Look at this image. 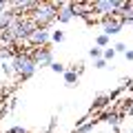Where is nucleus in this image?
<instances>
[{"mask_svg":"<svg viewBox=\"0 0 133 133\" xmlns=\"http://www.w3.org/2000/svg\"><path fill=\"white\" fill-rule=\"evenodd\" d=\"M64 40V31H60V29H56V31H51V42H62Z\"/></svg>","mask_w":133,"mask_h":133,"instance_id":"obj_16","label":"nucleus"},{"mask_svg":"<svg viewBox=\"0 0 133 133\" xmlns=\"http://www.w3.org/2000/svg\"><path fill=\"white\" fill-rule=\"evenodd\" d=\"M49 40H51V31L49 29H33V33L29 36L27 42H31L33 47L38 49V47H47Z\"/></svg>","mask_w":133,"mask_h":133,"instance_id":"obj_7","label":"nucleus"},{"mask_svg":"<svg viewBox=\"0 0 133 133\" xmlns=\"http://www.w3.org/2000/svg\"><path fill=\"white\" fill-rule=\"evenodd\" d=\"M11 22H14V14H0V29L2 31H7L11 27Z\"/></svg>","mask_w":133,"mask_h":133,"instance_id":"obj_10","label":"nucleus"},{"mask_svg":"<svg viewBox=\"0 0 133 133\" xmlns=\"http://www.w3.org/2000/svg\"><path fill=\"white\" fill-rule=\"evenodd\" d=\"M31 58H33V62H36V66H51V62H53V53H51V49H47V47L36 49V51L31 53Z\"/></svg>","mask_w":133,"mask_h":133,"instance_id":"obj_6","label":"nucleus"},{"mask_svg":"<svg viewBox=\"0 0 133 133\" xmlns=\"http://www.w3.org/2000/svg\"><path fill=\"white\" fill-rule=\"evenodd\" d=\"M2 71H5V76H11V73H14V69H11V62H5V60H2Z\"/></svg>","mask_w":133,"mask_h":133,"instance_id":"obj_20","label":"nucleus"},{"mask_svg":"<svg viewBox=\"0 0 133 133\" xmlns=\"http://www.w3.org/2000/svg\"><path fill=\"white\" fill-rule=\"evenodd\" d=\"M7 133H29L24 127H11V129H7Z\"/></svg>","mask_w":133,"mask_h":133,"instance_id":"obj_22","label":"nucleus"},{"mask_svg":"<svg viewBox=\"0 0 133 133\" xmlns=\"http://www.w3.org/2000/svg\"><path fill=\"white\" fill-rule=\"evenodd\" d=\"M89 58L100 60V58H102V49H100V47H91V49H89Z\"/></svg>","mask_w":133,"mask_h":133,"instance_id":"obj_18","label":"nucleus"},{"mask_svg":"<svg viewBox=\"0 0 133 133\" xmlns=\"http://www.w3.org/2000/svg\"><path fill=\"white\" fill-rule=\"evenodd\" d=\"M102 120H104L107 124H111L113 129H118V124H120V115L118 113H102Z\"/></svg>","mask_w":133,"mask_h":133,"instance_id":"obj_9","label":"nucleus"},{"mask_svg":"<svg viewBox=\"0 0 133 133\" xmlns=\"http://www.w3.org/2000/svg\"><path fill=\"white\" fill-rule=\"evenodd\" d=\"M95 124H98V120H89V122H82L80 127L76 129V133H89V131H93V129H95Z\"/></svg>","mask_w":133,"mask_h":133,"instance_id":"obj_13","label":"nucleus"},{"mask_svg":"<svg viewBox=\"0 0 133 133\" xmlns=\"http://www.w3.org/2000/svg\"><path fill=\"white\" fill-rule=\"evenodd\" d=\"M113 58H115V51H113V47H111V44H109V47H107V49H102V60L111 62V60H113Z\"/></svg>","mask_w":133,"mask_h":133,"instance_id":"obj_15","label":"nucleus"},{"mask_svg":"<svg viewBox=\"0 0 133 133\" xmlns=\"http://www.w3.org/2000/svg\"><path fill=\"white\" fill-rule=\"evenodd\" d=\"M127 113H129V115H133V100L127 104Z\"/></svg>","mask_w":133,"mask_h":133,"instance_id":"obj_25","label":"nucleus"},{"mask_svg":"<svg viewBox=\"0 0 133 133\" xmlns=\"http://www.w3.org/2000/svg\"><path fill=\"white\" fill-rule=\"evenodd\" d=\"M62 76H64V82L69 87H73V84H78V80H80V76H78L76 71H69V69H66L64 73H62Z\"/></svg>","mask_w":133,"mask_h":133,"instance_id":"obj_11","label":"nucleus"},{"mask_svg":"<svg viewBox=\"0 0 133 133\" xmlns=\"http://www.w3.org/2000/svg\"><path fill=\"white\" fill-rule=\"evenodd\" d=\"M124 58H127L129 62H133V49H127V53H124Z\"/></svg>","mask_w":133,"mask_h":133,"instance_id":"obj_24","label":"nucleus"},{"mask_svg":"<svg viewBox=\"0 0 133 133\" xmlns=\"http://www.w3.org/2000/svg\"><path fill=\"white\" fill-rule=\"evenodd\" d=\"M5 113H7V107H0V118H2Z\"/></svg>","mask_w":133,"mask_h":133,"instance_id":"obj_26","label":"nucleus"},{"mask_svg":"<svg viewBox=\"0 0 133 133\" xmlns=\"http://www.w3.org/2000/svg\"><path fill=\"white\" fill-rule=\"evenodd\" d=\"M107 64H109V62L102 60V58H100V60H93V66H95V69H107Z\"/></svg>","mask_w":133,"mask_h":133,"instance_id":"obj_21","label":"nucleus"},{"mask_svg":"<svg viewBox=\"0 0 133 133\" xmlns=\"http://www.w3.org/2000/svg\"><path fill=\"white\" fill-rule=\"evenodd\" d=\"M127 133H133V131H127Z\"/></svg>","mask_w":133,"mask_h":133,"instance_id":"obj_27","label":"nucleus"},{"mask_svg":"<svg viewBox=\"0 0 133 133\" xmlns=\"http://www.w3.org/2000/svg\"><path fill=\"white\" fill-rule=\"evenodd\" d=\"M76 18V16H73V11H71V7H69V2H66V7L64 9H60L58 11V22H62V24H66V22H71V20Z\"/></svg>","mask_w":133,"mask_h":133,"instance_id":"obj_8","label":"nucleus"},{"mask_svg":"<svg viewBox=\"0 0 133 133\" xmlns=\"http://www.w3.org/2000/svg\"><path fill=\"white\" fill-rule=\"evenodd\" d=\"M49 69H51V71H56V73H64V71H66V66L62 64V62H56V60L51 62V66H49Z\"/></svg>","mask_w":133,"mask_h":133,"instance_id":"obj_17","label":"nucleus"},{"mask_svg":"<svg viewBox=\"0 0 133 133\" xmlns=\"http://www.w3.org/2000/svg\"><path fill=\"white\" fill-rule=\"evenodd\" d=\"M11 69H14V73L20 80H31L36 76V71H38L31 53H16L14 60H11Z\"/></svg>","mask_w":133,"mask_h":133,"instance_id":"obj_1","label":"nucleus"},{"mask_svg":"<svg viewBox=\"0 0 133 133\" xmlns=\"http://www.w3.org/2000/svg\"><path fill=\"white\" fill-rule=\"evenodd\" d=\"M56 124H58V118L53 115V118H51V122H49V127H47V131H53V129H56Z\"/></svg>","mask_w":133,"mask_h":133,"instance_id":"obj_23","label":"nucleus"},{"mask_svg":"<svg viewBox=\"0 0 133 133\" xmlns=\"http://www.w3.org/2000/svg\"><path fill=\"white\" fill-rule=\"evenodd\" d=\"M124 27V20L122 18H115V16H107V18H102V33L104 36H115V33H120Z\"/></svg>","mask_w":133,"mask_h":133,"instance_id":"obj_5","label":"nucleus"},{"mask_svg":"<svg viewBox=\"0 0 133 133\" xmlns=\"http://www.w3.org/2000/svg\"><path fill=\"white\" fill-rule=\"evenodd\" d=\"M58 18V11L53 9L51 2H40L38 9L33 11V24L36 29H47V24H51Z\"/></svg>","mask_w":133,"mask_h":133,"instance_id":"obj_2","label":"nucleus"},{"mask_svg":"<svg viewBox=\"0 0 133 133\" xmlns=\"http://www.w3.org/2000/svg\"><path fill=\"white\" fill-rule=\"evenodd\" d=\"M109 102H111V95H98L95 102H93V109H95V111H98V109H104Z\"/></svg>","mask_w":133,"mask_h":133,"instance_id":"obj_12","label":"nucleus"},{"mask_svg":"<svg viewBox=\"0 0 133 133\" xmlns=\"http://www.w3.org/2000/svg\"><path fill=\"white\" fill-rule=\"evenodd\" d=\"M120 7H122V0H95V2H91V11H95V14H102L107 18V16H115V18H120Z\"/></svg>","mask_w":133,"mask_h":133,"instance_id":"obj_4","label":"nucleus"},{"mask_svg":"<svg viewBox=\"0 0 133 133\" xmlns=\"http://www.w3.org/2000/svg\"><path fill=\"white\" fill-rule=\"evenodd\" d=\"M95 47H100V49H107V47H109V36L100 33L98 38H95Z\"/></svg>","mask_w":133,"mask_h":133,"instance_id":"obj_14","label":"nucleus"},{"mask_svg":"<svg viewBox=\"0 0 133 133\" xmlns=\"http://www.w3.org/2000/svg\"><path fill=\"white\" fill-rule=\"evenodd\" d=\"M113 51L115 53H127V44H124V42H115L113 44Z\"/></svg>","mask_w":133,"mask_h":133,"instance_id":"obj_19","label":"nucleus"},{"mask_svg":"<svg viewBox=\"0 0 133 133\" xmlns=\"http://www.w3.org/2000/svg\"><path fill=\"white\" fill-rule=\"evenodd\" d=\"M33 29H36L33 20H27V18H14V22H11V27L7 29V31L11 33V38H14V40L22 42V40H29V36L33 33Z\"/></svg>","mask_w":133,"mask_h":133,"instance_id":"obj_3","label":"nucleus"}]
</instances>
